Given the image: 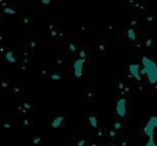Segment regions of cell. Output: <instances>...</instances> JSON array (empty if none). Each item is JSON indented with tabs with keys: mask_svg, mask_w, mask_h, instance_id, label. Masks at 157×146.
Here are the masks:
<instances>
[{
	"mask_svg": "<svg viewBox=\"0 0 157 146\" xmlns=\"http://www.w3.org/2000/svg\"><path fill=\"white\" fill-rule=\"evenodd\" d=\"M145 146H157V145H156V142H155V139H153V137H151V139H148V141L146 142Z\"/></svg>",
	"mask_w": 157,
	"mask_h": 146,
	"instance_id": "31",
	"label": "cell"
},
{
	"mask_svg": "<svg viewBox=\"0 0 157 146\" xmlns=\"http://www.w3.org/2000/svg\"><path fill=\"white\" fill-rule=\"evenodd\" d=\"M30 63L31 61H28V60H23V59H20L19 60V64H17V68H19V70H21V71H27V69L30 68Z\"/></svg>",
	"mask_w": 157,
	"mask_h": 146,
	"instance_id": "21",
	"label": "cell"
},
{
	"mask_svg": "<svg viewBox=\"0 0 157 146\" xmlns=\"http://www.w3.org/2000/svg\"><path fill=\"white\" fill-rule=\"evenodd\" d=\"M15 121H16L15 119H12V118L9 117V116H6V117L3 118L1 126H3L4 129H10V128H14V126H17L19 123H15Z\"/></svg>",
	"mask_w": 157,
	"mask_h": 146,
	"instance_id": "11",
	"label": "cell"
},
{
	"mask_svg": "<svg viewBox=\"0 0 157 146\" xmlns=\"http://www.w3.org/2000/svg\"><path fill=\"white\" fill-rule=\"evenodd\" d=\"M4 59H5V61H9V63H17L19 61V53H15L14 49L7 48L6 53L4 54Z\"/></svg>",
	"mask_w": 157,
	"mask_h": 146,
	"instance_id": "7",
	"label": "cell"
},
{
	"mask_svg": "<svg viewBox=\"0 0 157 146\" xmlns=\"http://www.w3.org/2000/svg\"><path fill=\"white\" fill-rule=\"evenodd\" d=\"M106 51H107V48H106V43L102 40V42L98 43V52H100L101 54H104V53H106Z\"/></svg>",
	"mask_w": 157,
	"mask_h": 146,
	"instance_id": "27",
	"label": "cell"
},
{
	"mask_svg": "<svg viewBox=\"0 0 157 146\" xmlns=\"http://www.w3.org/2000/svg\"><path fill=\"white\" fill-rule=\"evenodd\" d=\"M128 102L125 98H119L117 101V106H115V112H117V114L120 117V118H124L127 116V113H128Z\"/></svg>",
	"mask_w": 157,
	"mask_h": 146,
	"instance_id": "6",
	"label": "cell"
},
{
	"mask_svg": "<svg viewBox=\"0 0 157 146\" xmlns=\"http://www.w3.org/2000/svg\"><path fill=\"white\" fill-rule=\"evenodd\" d=\"M32 20H33V16L30 15V14H23L20 16V25L21 26H30L31 23H32Z\"/></svg>",
	"mask_w": 157,
	"mask_h": 146,
	"instance_id": "15",
	"label": "cell"
},
{
	"mask_svg": "<svg viewBox=\"0 0 157 146\" xmlns=\"http://www.w3.org/2000/svg\"><path fill=\"white\" fill-rule=\"evenodd\" d=\"M31 51H33V49H36L37 47H39L41 46V40H38V39H35V38H31L30 40H28V43L26 44Z\"/></svg>",
	"mask_w": 157,
	"mask_h": 146,
	"instance_id": "23",
	"label": "cell"
},
{
	"mask_svg": "<svg viewBox=\"0 0 157 146\" xmlns=\"http://www.w3.org/2000/svg\"><path fill=\"white\" fill-rule=\"evenodd\" d=\"M86 119H87V121H88V124L92 126V128H98V118H97V116L96 114H90L86 117Z\"/></svg>",
	"mask_w": 157,
	"mask_h": 146,
	"instance_id": "19",
	"label": "cell"
},
{
	"mask_svg": "<svg viewBox=\"0 0 157 146\" xmlns=\"http://www.w3.org/2000/svg\"><path fill=\"white\" fill-rule=\"evenodd\" d=\"M96 97H97V92L95 88H88V90H86L85 95H84V100L86 102H92L96 100Z\"/></svg>",
	"mask_w": 157,
	"mask_h": 146,
	"instance_id": "17",
	"label": "cell"
},
{
	"mask_svg": "<svg viewBox=\"0 0 157 146\" xmlns=\"http://www.w3.org/2000/svg\"><path fill=\"white\" fill-rule=\"evenodd\" d=\"M127 37L130 39V40H135L136 39V32L133 30V28H129L127 31Z\"/></svg>",
	"mask_w": 157,
	"mask_h": 146,
	"instance_id": "25",
	"label": "cell"
},
{
	"mask_svg": "<svg viewBox=\"0 0 157 146\" xmlns=\"http://www.w3.org/2000/svg\"><path fill=\"white\" fill-rule=\"evenodd\" d=\"M146 46H147V47H148V46H151V39H148V40H147V42H146Z\"/></svg>",
	"mask_w": 157,
	"mask_h": 146,
	"instance_id": "35",
	"label": "cell"
},
{
	"mask_svg": "<svg viewBox=\"0 0 157 146\" xmlns=\"http://www.w3.org/2000/svg\"><path fill=\"white\" fill-rule=\"evenodd\" d=\"M54 63L61 69H67L68 68V61H67V59H65V56L63 54H56L55 58H54Z\"/></svg>",
	"mask_w": 157,
	"mask_h": 146,
	"instance_id": "13",
	"label": "cell"
},
{
	"mask_svg": "<svg viewBox=\"0 0 157 146\" xmlns=\"http://www.w3.org/2000/svg\"><path fill=\"white\" fill-rule=\"evenodd\" d=\"M86 61L84 59H79L76 58L75 63H74V72H75L76 77H81L82 76V68H84V64Z\"/></svg>",
	"mask_w": 157,
	"mask_h": 146,
	"instance_id": "9",
	"label": "cell"
},
{
	"mask_svg": "<svg viewBox=\"0 0 157 146\" xmlns=\"http://www.w3.org/2000/svg\"><path fill=\"white\" fill-rule=\"evenodd\" d=\"M39 3L42 6H46V7H49V5H51V0H39Z\"/></svg>",
	"mask_w": 157,
	"mask_h": 146,
	"instance_id": "30",
	"label": "cell"
},
{
	"mask_svg": "<svg viewBox=\"0 0 157 146\" xmlns=\"http://www.w3.org/2000/svg\"><path fill=\"white\" fill-rule=\"evenodd\" d=\"M6 51H7V48H6V47H4L3 44L0 46V55H4V54L6 53Z\"/></svg>",
	"mask_w": 157,
	"mask_h": 146,
	"instance_id": "32",
	"label": "cell"
},
{
	"mask_svg": "<svg viewBox=\"0 0 157 146\" xmlns=\"http://www.w3.org/2000/svg\"><path fill=\"white\" fill-rule=\"evenodd\" d=\"M88 142V139H86V137H79V140H77V142H76V146H85L86 144Z\"/></svg>",
	"mask_w": 157,
	"mask_h": 146,
	"instance_id": "28",
	"label": "cell"
},
{
	"mask_svg": "<svg viewBox=\"0 0 157 146\" xmlns=\"http://www.w3.org/2000/svg\"><path fill=\"white\" fill-rule=\"evenodd\" d=\"M32 144H33V145L42 144V136H41V135H36L33 139H32Z\"/></svg>",
	"mask_w": 157,
	"mask_h": 146,
	"instance_id": "29",
	"label": "cell"
},
{
	"mask_svg": "<svg viewBox=\"0 0 157 146\" xmlns=\"http://www.w3.org/2000/svg\"><path fill=\"white\" fill-rule=\"evenodd\" d=\"M156 128H157V116H153V117H151L150 119H148L147 124L144 128V133H145V135L148 137V139L153 137Z\"/></svg>",
	"mask_w": 157,
	"mask_h": 146,
	"instance_id": "4",
	"label": "cell"
},
{
	"mask_svg": "<svg viewBox=\"0 0 157 146\" xmlns=\"http://www.w3.org/2000/svg\"><path fill=\"white\" fill-rule=\"evenodd\" d=\"M80 48H81L80 39L77 37H70L67 42V46H65V53L69 56H74V55H76Z\"/></svg>",
	"mask_w": 157,
	"mask_h": 146,
	"instance_id": "2",
	"label": "cell"
},
{
	"mask_svg": "<svg viewBox=\"0 0 157 146\" xmlns=\"http://www.w3.org/2000/svg\"><path fill=\"white\" fill-rule=\"evenodd\" d=\"M63 36H65V32L58 23L54 22L49 26V38L51 39H58V38H61Z\"/></svg>",
	"mask_w": 157,
	"mask_h": 146,
	"instance_id": "5",
	"label": "cell"
},
{
	"mask_svg": "<svg viewBox=\"0 0 157 146\" xmlns=\"http://www.w3.org/2000/svg\"><path fill=\"white\" fill-rule=\"evenodd\" d=\"M32 55H33V54H32V51L27 46H25L23 48H21V49L19 51V56H20V59L32 61Z\"/></svg>",
	"mask_w": 157,
	"mask_h": 146,
	"instance_id": "8",
	"label": "cell"
},
{
	"mask_svg": "<svg viewBox=\"0 0 157 146\" xmlns=\"http://www.w3.org/2000/svg\"><path fill=\"white\" fill-rule=\"evenodd\" d=\"M109 136H111V137H114V136H115V130H111V132H109Z\"/></svg>",
	"mask_w": 157,
	"mask_h": 146,
	"instance_id": "34",
	"label": "cell"
},
{
	"mask_svg": "<svg viewBox=\"0 0 157 146\" xmlns=\"http://www.w3.org/2000/svg\"><path fill=\"white\" fill-rule=\"evenodd\" d=\"M11 85H12V82L10 80H7V79H1V80H0V90H1V91H6L7 92V90L10 88Z\"/></svg>",
	"mask_w": 157,
	"mask_h": 146,
	"instance_id": "20",
	"label": "cell"
},
{
	"mask_svg": "<svg viewBox=\"0 0 157 146\" xmlns=\"http://www.w3.org/2000/svg\"><path fill=\"white\" fill-rule=\"evenodd\" d=\"M7 93H10L12 96H20V95H23L25 93V88L21 87L20 85H17V84H14L12 82V85L10 86V88L7 90Z\"/></svg>",
	"mask_w": 157,
	"mask_h": 146,
	"instance_id": "10",
	"label": "cell"
},
{
	"mask_svg": "<svg viewBox=\"0 0 157 146\" xmlns=\"http://www.w3.org/2000/svg\"><path fill=\"white\" fill-rule=\"evenodd\" d=\"M64 77V74H63V71H51V74H49V79L51 80H60Z\"/></svg>",
	"mask_w": 157,
	"mask_h": 146,
	"instance_id": "24",
	"label": "cell"
},
{
	"mask_svg": "<svg viewBox=\"0 0 157 146\" xmlns=\"http://www.w3.org/2000/svg\"><path fill=\"white\" fill-rule=\"evenodd\" d=\"M49 74H51V70H49L47 66H43L42 72H41V75H42V77H43V79H49Z\"/></svg>",
	"mask_w": 157,
	"mask_h": 146,
	"instance_id": "26",
	"label": "cell"
},
{
	"mask_svg": "<svg viewBox=\"0 0 157 146\" xmlns=\"http://www.w3.org/2000/svg\"><path fill=\"white\" fill-rule=\"evenodd\" d=\"M19 125L21 126H25V128H31L33 125V120L28 117H23V118H20L19 119Z\"/></svg>",
	"mask_w": 157,
	"mask_h": 146,
	"instance_id": "18",
	"label": "cell"
},
{
	"mask_svg": "<svg viewBox=\"0 0 157 146\" xmlns=\"http://www.w3.org/2000/svg\"><path fill=\"white\" fill-rule=\"evenodd\" d=\"M76 58L79 59H84L85 61L90 60V48L87 47H81L79 52L76 53Z\"/></svg>",
	"mask_w": 157,
	"mask_h": 146,
	"instance_id": "12",
	"label": "cell"
},
{
	"mask_svg": "<svg viewBox=\"0 0 157 146\" xmlns=\"http://www.w3.org/2000/svg\"><path fill=\"white\" fill-rule=\"evenodd\" d=\"M16 11H17V9H16V5L12 4V3L9 6H6V7H4V9H3V12L7 14V15H15Z\"/></svg>",
	"mask_w": 157,
	"mask_h": 146,
	"instance_id": "22",
	"label": "cell"
},
{
	"mask_svg": "<svg viewBox=\"0 0 157 146\" xmlns=\"http://www.w3.org/2000/svg\"><path fill=\"white\" fill-rule=\"evenodd\" d=\"M129 71L137 81L141 80V75H140V66L137 65V64H131V65H129Z\"/></svg>",
	"mask_w": 157,
	"mask_h": 146,
	"instance_id": "16",
	"label": "cell"
},
{
	"mask_svg": "<svg viewBox=\"0 0 157 146\" xmlns=\"http://www.w3.org/2000/svg\"><path fill=\"white\" fill-rule=\"evenodd\" d=\"M120 128H122V123L120 121H117V123L114 124V130H119Z\"/></svg>",
	"mask_w": 157,
	"mask_h": 146,
	"instance_id": "33",
	"label": "cell"
},
{
	"mask_svg": "<svg viewBox=\"0 0 157 146\" xmlns=\"http://www.w3.org/2000/svg\"><path fill=\"white\" fill-rule=\"evenodd\" d=\"M17 107L30 113L32 109H33V102L30 101V100H22V101L19 102V106Z\"/></svg>",
	"mask_w": 157,
	"mask_h": 146,
	"instance_id": "14",
	"label": "cell"
},
{
	"mask_svg": "<svg viewBox=\"0 0 157 146\" xmlns=\"http://www.w3.org/2000/svg\"><path fill=\"white\" fill-rule=\"evenodd\" d=\"M51 126L54 129L65 126V117L60 112H54L51 116Z\"/></svg>",
	"mask_w": 157,
	"mask_h": 146,
	"instance_id": "3",
	"label": "cell"
},
{
	"mask_svg": "<svg viewBox=\"0 0 157 146\" xmlns=\"http://www.w3.org/2000/svg\"><path fill=\"white\" fill-rule=\"evenodd\" d=\"M141 63H143V69L140 70V75H146L148 82L151 85L157 84V64H156V61L147 58V56H143Z\"/></svg>",
	"mask_w": 157,
	"mask_h": 146,
	"instance_id": "1",
	"label": "cell"
}]
</instances>
